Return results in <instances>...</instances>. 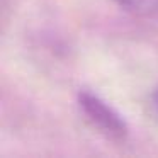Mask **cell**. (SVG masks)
<instances>
[{
    "instance_id": "obj_3",
    "label": "cell",
    "mask_w": 158,
    "mask_h": 158,
    "mask_svg": "<svg viewBox=\"0 0 158 158\" xmlns=\"http://www.w3.org/2000/svg\"><path fill=\"white\" fill-rule=\"evenodd\" d=\"M156 109H158V92H156Z\"/></svg>"
},
{
    "instance_id": "obj_1",
    "label": "cell",
    "mask_w": 158,
    "mask_h": 158,
    "mask_svg": "<svg viewBox=\"0 0 158 158\" xmlns=\"http://www.w3.org/2000/svg\"><path fill=\"white\" fill-rule=\"evenodd\" d=\"M78 106L83 116L87 117V121L107 139L116 141V143H124L127 139L129 127H127L126 121L99 95L89 92V90H80Z\"/></svg>"
},
{
    "instance_id": "obj_2",
    "label": "cell",
    "mask_w": 158,
    "mask_h": 158,
    "mask_svg": "<svg viewBox=\"0 0 158 158\" xmlns=\"http://www.w3.org/2000/svg\"><path fill=\"white\" fill-rule=\"evenodd\" d=\"M112 2L133 15L158 21V0H112Z\"/></svg>"
}]
</instances>
